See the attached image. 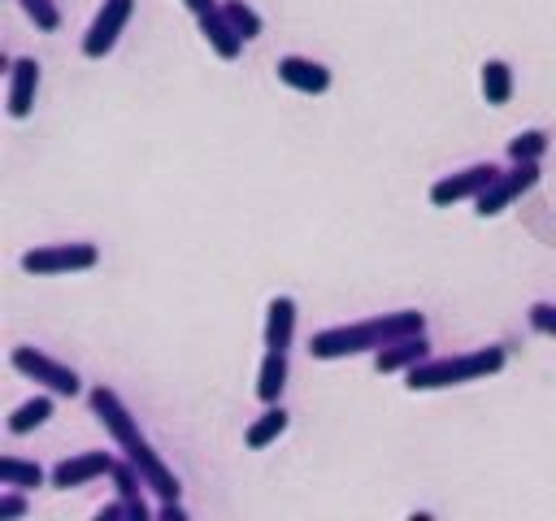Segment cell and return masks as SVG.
Instances as JSON below:
<instances>
[{
    "label": "cell",
    "instance_id": "cell-1",
    "mask_svg": "<svg viewBox=\"0 0 556 521\" xmlns=\"http://www.w3.org/2000/svg\"><path fill=\"white\" fill-rule=\"evenodd\" d=\"M87 404H91L96 421L109 430V439L117 443V452H122L126 460H135V465H139V473H143L148 491H152L156 499H178V495H182V486H178L174 469L161 460V452H152L148 434H143V430H139V421L130 417V408L122 404V395H117L113 386H104V382H100V386H91Z\"/></svg>",
    "mask_w": 556,
    "mask_h": 521
},
{
    "label": "cell",
    "instance_id": "cell-2",
    "mask_svg": "<svg viewBox=\"0 0 556 521\" xmlns=\"http://www.w3.org/2000/svg\"><path fill=\"white\" fill-rule=\"evenodd\" d=\"M426 330V313L417 308H395V313H378L365 321H348V326H326L308 339V356L313 360H343V356H361V352H378L404 334H421Z\"/></svg>",
    "mask_w": 556,
    "mask_h": 521
},
{
    "label": "cell",
    "instance_id": "cell-3",
    "mask_svg": "<svg viewBox=\"0 0 556 521\" xmlns=\"http://www.w3.org/2000/svg\"><path fill=\"white\" fill-rule=\"evenodd\" d=\"M508 365V352L500 343L460 352V356H426L421 365H413L404 373L408 391H443V386H460V382H482L491 373H500Z\"/></svg>",
    "mask_w": 556,
    "mask_h": 521
},
{
    "label": "cell",
    "instance_id": "cell-4",
    "mask_svg": "<svg viewBox=\"0 0 556 521\" xmlns=\"http://www.w3.org/2000/svg\"><path fill=\"white\" fill-rule=\"evenodd\" d=\"M17 265H22L26 274H35V278L83 274V269H96V265H100V247H96V243H83V239H74V243H39V247L22 252Z\"/></svg>",
    "mask_w": 556,
    "mask_h": 521
},
{
    "label": "cell",
    "instance_id": "cell-5",
    "mask_svg": "<svg viewBox=\"0 0 556 521\" xmlns=\"http://www.w3.org/2000/svg\"><path fill=\"white\" fill-rule=\"evenodd\" d=\"M13 369L22 373V378H30V382H39L43 391H52V395H65V399H74L78 391H83V378L65 365V360H56V356H48V352H39V347H13Z\"/></svg>",
    "mask_w": 556,
    "mask_h": 521
},
{
    "label": "cell",
    "instance_id": "cell-6",
    "mask_svg": "<svg viewBox=\"0 0 556 521\" xmlns=\"http://www.w3.org/2000/svg\"><path fill=\"white\" fill-rule=\"evenodd\" d=\"M534 182H539V161H513V165L500 169L495 182L473 200V213H478V217H495V213H504L517 195H526Z\"/></svg>",
    "mask_w": 556,
    "mask_h": 521
},
{
    "label": "cell",
    "instance_id": "cell-7",
    "mask_svg": "<svg viewBox=\"0 0 556 521\" xmlns=\"http://www.w3.org/2000/svg\"><path fill=\"white\" fill-rule=\"evenodd\" d=\"M495 174H500L495 161H473V165H465V169H456V174H443V178L430 187V204H434V208H452V204H460V200H478V195L495 182Z\"/></svg>",
    "mask_w": 556,
    "mask_h": 521
},
{
    "label": "cell",
    "instance_id": "cell-8",
    "mask_svg": "<svg viewBox=\"0 0 556 521\" xmlns=\"http://www.w3.org/2000/svg\"><path fill=\"white\" fill-rule=\"evenodd\" d=\"M130 13H135V0H104V4L96 9V17H91L87 35H83V56H87V61L109 56V52L117 48V39H122Z\"/></svg>",
    "mask_w": 556,
    "mask_h": 521
},
{
    "label": "cell",
    "instance_id": "cell-9",
    "mask_svg": "<svg viewBox=\"0 0 556 521\" xmlns=\"http://www.w3.org/2000/svg\"><path fill=\"white\" fill-rule=\"evenodd\" d=\"M113 465H117V456H109V452H74V456H65L61 465H52V469H48V482H52L56 491L87 486V482H96V478L113 473Z\"/></svg>",
    "mask_w": 556,
    "mask_h": 521
},
{
    "label": "cell",
    "instance_id": "cell-10",
    "mask_svg": "<svg viewBox=\"0 0 556 521\" xmlns=\"http://www.w3.org/2000/svg\"><path fill=\"white\" fill-rule=\"evenodd\" d=\"M35 91H39V61L35 56H17L9 61V96H4V109L13 122L30 117L35 109Z\"/></svg>",
    "mask_w": 556,
    "mask_h": 521
},
{
    "label": "cell",
    "instance_id": "cell-11",
    "mask_svg": "<svg viewBox=\"0 0 556 521\" xmlns=\"http://www.w3.org/2000/svg\"><path fill=\"white\" fill-rule=\"evenodd\" d=\"M274 69H278V82L291 87V91H300V96L330 91V69L321 61H313V56H278Z\"/></svg>",
    "mask_w": 556,
    "mask_h": 521
},
{
    "label": "cell",
    "instance_id": "cell-12",
    "mask_svg": "<svg viewBox=\"0 0 556 521\" xmlns=\"http://www.w3.org/2000/svg\"><path fill=\"white\" fill-rule=\"evenodd\" d=\"M426 356H430V339H426V330H421V334H404V339L378 347V352H374V369H378V373H408V369L421 365Z\"/></svg>",
    "mask_w": 556,
    "mask_h": 521
},
{
    "label": "cell",
    "instance_id": "cell-13",
    "mask_svg": "<svg viewBox=\"0 0 556 521\" xmlns=\"http://www.w3.org/2000/svg\"><path fill=\"white\" fill-rule=\"evenodd\" d=\"M109 478H113V491L135 508V521H152V517H156V508H148V499H143L148 482H143V473H139V465H135V460H126V456H122V460L113 465V473H109Z\"/></svg>",
    "mask_w": 556,
    "mask_h": 521
},
{
    "label": "cell",
    "instance_id": "cell-14",
    "mask_svg": "<svg viewBox=\"0 0 556 521\" xmlns=\"http://www.w3.org/2000/svg\"><path fill=\"white\" fill-rule=\"evenodd\" d=\"M195 22H200V35H204V43H208V48H213L222 61H235V56L243 52V43H248V39H243V35L230 26V17H226L222 9H213V13L195 17Z\"/></svg>",
    "mask_w": 556,
    "mask_h": 521
},
{
    "label": "cell",
    "instance_id": "cell-15",
    "mask_svg": "<svg viewBox=\"0 0 556 521\" xmlns=\"http://www.w3.org/2000/svg\"><path fill=\"white\" fill-rule=\"evenodd\" d=\"M295 317H300V308H295V300L291 295H274L269 304H265V347H291V339H295Z\"/></svg>",
    "mask_w": 556,
    "mask_h": 521
},
{
    "label": "cell",
    "instance_id": "cell-16",
    "mask_svg": "<svg viewBox=\"0 0 556 521\" xmlns=\"http://www.w3.org/2000/svg\"><path fill=\"white\" fill-rule=\"evenodd\" d=\"M287 373H291L287 352H282V347H265L261 369H256V399H261V404H278V395H282V386H287Z\"/></svg>",
    "mask_w": 556,
    "mask_h": 521
},
{
    "label": "cell",
    "instance_id": "cell-17",
    "mask_svg": "<svg viewBox=\"0 0 556 521\" xmlns=\"http://www.w3.org/2000/svg\"><path fill=\"white\" fill-rule=\"evenodd\" d=\"M287 425H291V412H287L282 404H265V412L243 430V443H248L252 452H261V447H269Z\"/></svg>",
    "mask_w": 556,
    "mask_h": 521
},
{
    "label": "cell",
    "instance_id": "cell-18",
    "mask_svg": "<svg viewBox=\"0 0 556 521\" xmlns=\"http://www.w3.org/2000/svg\"><path fill=\"white\" fill-rule=\"evenodd\" d=\"M482 96H486V104H495V109L513 100V65H508V61H500V56L482 61Z\"/></svg>",
    "mask_w": 556,
    "mask_h": 521
},
{
    "label": "cell",
    "instance_id": "cell-19",
    "mask_svg": "<svg viewBox=\"0 0 556 521\" xmlns=\"http://www.w3.org/2000/svg\"><path fill=\"white\" fill-rule=\"evenodd\" d=\"M48 417H52V391L30 395L26 404H17V408L9 412V434H30V430L43 425Z\"/></svg>",
    "mask_w": 556,
    "mask_h": 521
},
{
    "label": "cell",
    "instance_id": "cell-20",
    "mask_svg": "<svg viewBox=\"0 0 556 521\" xmlns=\"http://www.w3.org/2000/svg\"><path fill=\"white\" fill-rule=\"evenodd\" d=\"M48 473L35 465V460H17V456H0V486H17V491H30V486H43Z\"/></svg>",
    "mask_w": 556,
    "mask_h": 521
},
{
    "label": "cell",
    "instance_id": "cell-21",
    "mask_svg": "<svg viewBox=\"0 0 556 521\" xmlns=\"http://www.w3.org/2000/svg\"><path fill=\"white\" fill-rule=\"evenodd\" d=\"M222 13L230 17V26L243 35V39H261V13L252 9V4H243V0H222Z\"/></svg>",
    "mask_w": 556,
    "mask_h": 521
},
{
    "label": "cell",
    "instance_id": "cell-22",
    "mask_svg": "<svg viewBox=\"0 0 556 521\" xmlns=\"http://www.w3.org/2000/svg\"><path fill=\"white\" fill-rule=\"evenodd\" d=\"M547 152V135L543 130H517L508 139V161H543Z\"/></svg>",
    "mask_w": 556,
    "mask_h": 521
},
{
    "label": "cell",
    "instance_id": "cell-23",
    "mask_svg": "<svg viewBox=\"0 0 556 521\" xmlns=\"http://www.w3.org/2000/svg\"><path fill=\"white\" fill-rule=\"evenodd\" d=\"M22 4V13L35 22V30H61V9H56V0H17Z\"/></svg>",
    "mask_w": 556,
    "mask_h": 521
},
{
    "label": "cell",
    "instance_id": "cell-24",
    "mask_svg": "<svg viewBox=\"0 0 556 521\" xmlns=\"http://www.w3.org/2000/svg\"><path fill=\"white\" fill-rule=\"evenodd\" d=\"M526 317H530V330H539V334H552V339H556V304H552V300H534Z\"/></svg>",
    "mask_w": 556,
    "mask_h": 521
},
{
    "label": "cell",
    "instance_id": "cell-25",
    "mask_svg": "<svg viewBox=\"0 0 556 521\" xmlns=\"http://www.w3.org/2000/svg\"><path fill=\"white\" fill-rule=\"evenodd\" d=\"M30 512V499L17 491V486H9L4 495H0V521H17V517H26Z\"/></svg>",
    "mask_w": 556,
    "mask_h": 521
},
{
    "label": "cell",
    "instance_id": "cell-26",
    "mask_svg": "<svg viewBox=\"0 0 556 521\" xmlns=\"http://www.w3.org/2000/svg\"><path fill=\"white\" fill-rule=\"evenodd\" d=\"M91 517H96V521H135V508H130V504H126V499L117 495V499L100 504V508H96Z\"/></svg>",
    "mask_w": 556,
    "mask_h": 521
},
{
    "label": "cell",
    "instance_id": "cell-27",
    "mask_svg": "<svg viewBox=\"0 0 556 521\" xmlns=\"http://www.w3.org/2000/svg\"><path fill=\"white\" fill-rule=\"evenodd\" d=\"M156 517H161V521H187V508H182L178 499H161V504H156Z\"/></svg>",
    "mask_w": 556,
    "mask_h": 521
},
{
    "label": "cell",
    "instance_id": "cell-28",
    "mask_svg": "<svg viewBox=\"0 0 556 521\" xmlns=\"http://www.w3.org/2000/svg\"><path fill=\"white\" fill-rule=\"evenodd\" d=\"M187 9H191V17H204V13H213V9H222L217 0H182Z\"/></svg>",
    "mask_w": 556,
    "mask_h": 521
}]
</instances>
